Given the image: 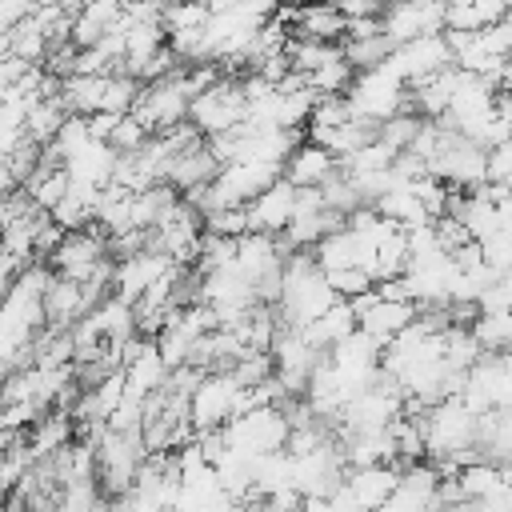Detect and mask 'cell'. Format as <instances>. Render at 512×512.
Returning a JSON list of instances; mask_svg holds the SVG:
<instances>
[{"instance_id":"obj_1","label":"cell","mask_w":512,"mask_h":512,"mask_svg":"<svg viewBox=\"0 0 512 512\" xmlns=\"http://www.w3.org/2000/svg\"><path fill=\"white\" fill-rule=\"evenodd\" d=\"M148 440H144V428H104L100 444H96V464H100V484L108 492V508L132 492L144 460H148Z\"/></svg>"},{"instance_id":"obj_2","label":"cell","mask_w":512,"mask_h":512,"mask_svg":"<svg viewBox=\"0 0 512 512\" xmlns=\"http://www.w3.org/2000/svg\"><path fill=\"white\" fill-rule=\"evenodd\" d=\"M224 432H228V444H232V448H240V452H248V456H264V452L288 448L292 424H288L284 408L260 404V408H248V412L232 416V420L224 424Z\"/></svg>"},{"instance_id":"obj_3","label":"cell","mask_w":512,"mask_h":512,"mask_svg":"<svg viewBox=\"0 0 512 512\" xmlns=\"http://www.w3.org/2000/svg\"><path fill=\"white\" fill-rule=\"evenodd\" d=\"M184 68H188V64H184ZM184 68L140 88V100H136L132 112L144 120L148 132H164V128H172V124L188 120V112H192V88H188Z\"/></svg>"},{"instance_id":"obj_4","label":"cell","mask_w":512,"mask_h":512,"mask_svg":"<svg viewBox=\"0 0 512 512\" xmlns=\"http://www.w3.org/2000/svg\"><path fill=\"white\" fill-rule=\"evenodd\" d=\"M244 116H248L244 84H240V76H228V72H224L212 88H204L200 96H192V112H188V120H192L204 136L228 132V128H236Z\"/></svg>"},{"instance_id":"obj_5","label":"cell","mask_w":512,"mask_h":512,"mask_svg":"<svg viewBox=\"0 0 512 512\" xmlns=\"http://www.w3.org/2000/svg\"><path fill=\"white\" fill-rule=\"evenodd\" d=\"M348 100H352V112L360 116H372V120H388L392 112H400L408 104V84L388 68H368V72H356L352 88H348Z\"/></svg>"},{"instance_id":"obj_6","label":"cell","mask_w":512,"mask_h":512,"mask_svg":"<svg viewBox=\"0 0 512 512\" xmlns=\"http://www.w3.org/2000/svg\"><path fill=\"white\" fill-rule=\"evenodd\" d=\"M384 64H388L404 84H416V80H428V76L452 68L456 56H452L448 32H428V36H416V40L396 44V52H392Z\"/></svg>"},{"instance_id":"obj_7","label":"cell","mask_w":512,"mask_h":512,"mask_svg":"<svg viewBox=\"0 0 512 512\" xmlns=\"http://www.w3.org/2000/svg\"><path fill=\"white\" fill-rule=\"evenodd\" d=\"M104 256H112V252H108V232L92 220L88 228H68L64 240H60V248L48 256V264H52L60 276L88 280V276L100 268Z\"/></svg>"},{"instance_id":"obj_8","label":"cell","mask_w":512,"mask_h":512,"mask_svg":"<svg viewBox=\"0 0 512 512\" xmlns=\"http://www.w3.org/2000/svg\"><path fill=\"white\" fill-rule=\"evenodd\" d=\"M240 380L228 372H204L196 392H192V424L196 432L204 428H224L232 416H236V404H240Z\"/></svg>"},{"instance_id":"obj_9","label":"cell","mask_w":512,"mask_h":512,"mask_svg":"<svg viewBox=\"0 0 512 512\" xmlns=\"http://www.w3.org/2000/svg\"><path fill=\"white\" fill-rule=\"evenodd\" d=\"M380 20L396 44L428 32H448V0H396L380 12Z\"/></svg>"},{"instance_id":"obj_10","label":"cell","mask_w":512,"mask_h":512,"mask_svg":"<svg viewBox=\"0 0 512 512\" xmlns=\"http://www.w3.org/2000/svg\"><path fill=\"white\" fill-rule=\"evenodd\" d=\"M280 16L300 40H344L348 36V16L336 8V0H308V4H288V8L280 4Z\"/></svg>"},{"instance_id":"obj_11","label":"cell","mask_w":512,"mask_h":512,"mask_svg":"<svg viewBox=\"0 0 512 512\" xmlns=\"http://www.w3.org/2000/svg\"><path fill=\"white\" fill-rule=\"evenodd\" d=\"M296 192H300V188H296L288 176H280V180H272L264 192H256V196L244 204L252 228H260V232H284L288 220H292V212H296Z\"/></svg>"},{"instance_id":"obj_12","label":"cell","mask_w":512,"mask_h":512,"mask_svg":"<svg viewBox=\"0 0 512 512\" xmlns=\"http://www.w3.org/2000/svg\"><path fill=\"white\" fill-rule=\"evenodd\" d=\"M220 168H224V164H220V156L212 152V144H208V136H204V140H196V144H188V148H180V152L172 156L164 180H168L172 188H180V192H192V188L216 180Z\"/></svg>"},{"instance_id":"obj_13","label":"cell","mask_w":512,"mask_h":512,"mask_svg":"<svg viewBox=\"0 0 512 512\" xmlns=\"http://www.w3.org/2000/svg\"><path fill=\"white\" fill-rule=\"evenodd\" d=\"M336 168H340V156H336L332 148L316 144V140H300V144L288 152V160H284V176H288L296 188H320Z\"/></svg>"},{"instance_id":"obj_14","label":"cell","mask_w":512,"mask_h":512,"mask_svg":"<svg viewBox=\"0 0 512 512\" xmlns=\"http://www.w3.org/2000/svg\"><path fill=\"white\" fill-rule=\"evenodd\" d=\"M344 484L352 488L360 508H384V500L400 484V464H384V460L380 464H356V468H348Z\"/></svg>"},{"instance_id":"obj_15","label":"cell","mask_w":512,"mask_h":512,"mask_svg":"<svg viewBox=\"0 0 512 512\" xmlns=\"http://www.w3.org/2000/svg\"><path fill=\"white\" fill-rule=\"evenodd\" d=\"M284 176V164H276V160H252V156H244V160H232V164H224L220 168V180L232 188V196L240 200V204H248L256 192H264L272 180H280Z\"/></svg>"},{"instance_id":"obj_16","label":"cell","mask_w":512,"mask_h":512,"mask_svg":"<svg viewBox=\"0 0 512 512\" xmlns=\"http://www.w3.org/2000/svg\"><path fill=\"white\" fill-rule=\"evenodd\" d=\"M84 312H92V308H88V296H84V284L56 272V280H52L48 292H44V320H48L52 328H72Z\"/></svg>"},{"instance_id":"obj_17","label":"cell","mask_w":512,"mask_h":512,"mask_svg":"<svg viewBox=\"0 0 512 512\" xmlns=\"http://www.w3.org/2000/svg\"><path fill=\"white\" fill-rule=\"evenodd\" d=\"M416 312H420L416 300H388V296H380V304H372V308L360 316V328H364L372 340H380V348H384L396 332H404V328L416 320Z\"/></svg>"},{"instance_id":"obj_18","label":"cell","mask_w":512,"mask_h":512,"mask_svg":"<svg viewBox=\"0 0 512 512\" xmlns=\"http://www.w3.org/2000/svg\"><path fill=\"white\" fill-rule=\"evenodd\" d=\"M108 76H112V72H72V76H64V84H60V100H64V108L76 112V116H92V112H100V108H104Z\"/></svg>"},{"instance_id":"obj_19","label":"cell","mask_w":512,"mask_h":512,"mask_svg":"<svg viewBox=\"0 0 512 512\" xmlns=\"http://www.w3.org/2000/svg\"><path fill=\"white\" fill-rule=\"evenodd\" d=\"M376 208H380V216H388V220H396V224H404V228H416V224H428V220H432V212H428L424 200L416 196V184H408V180L392 184V188L376 200Z\"/></svg>"},{"instance_id":"obj_20","label":"cell","mask_w":512,"mask_h":512,"mask_svg":"<svg viewBox=\"0 0 512 512\" xmlns=\"http://www.w3.org/2000/svg\"><path fill=\"white\" fill-rule=\"evenodd\" d=\"M360 328V316H356V308L340 296L320 320H312V324H304V332H308V340L316 344V348H332V344H340L344 336H352Z\"/></svg>"},{"instance_id":"obj_21","label":"cell","mask_w":512,"mask_h":512,"mask_svg":"<svg viewBox=\"0 0 512 512\" xmlns=\"http://www.w3.org/2000/svg\"><path fill=\"white\" fill-rule=\"evenodd\" d=\"M48 48H52V40H48V32L40 28L36 16H24L20 24L4 28V52H12V56H24V60H32V64H44Z\"/></svg>"},{"instance_id":"obj_22","label":"cell","mask_w":512,"mask_h":512,"mask_svg":"<svg viewBox=\"0 0 512 512\" xmlns=\"http://www.w3.org/2000/svg\"><path fill=\"white\" fill-rule=\"evenodd\" d=\"M392 52H396V40L388 32H376V36H344V56H348V64L356 72L380 68Z\"/></svg>"},{"instance_id":"obj_23","label":"cell","mask_w":512,"mask_h":512,"mask_svg":"<svg viewBox=\"0 0 512 512\" xmlns=\"http://www.w3.org/2000/svg\"><path fill=\"white\" fill-rule=\"evenodd\" d=\"M68 116H72V112L64 108L60 96H44V100H36L32 112H28V136H32L36 144H52V140L60 136V128H64Z\"/></svg>"},{"instance_id":"obj_24","label":"cell","mask_w":512,"mask_h":512,"mask_svg":"<svg viewBox=\"0 0 512 512\" xmlns=\"http://www.w3.org/2000/svg\"><path fill=\"white\" fill-rule=\"evenodd\" d=\"M472 336L480 340L484 352H512V308L480 312L472 324Z\"/></svg>"},{"instance_id":"obj_25","label":"cell","mask_w":512,"mask_h":512,"mask_svg":"<svg viewBox=\"0 0 512 512\" xmlns=\"http://www.w3.org/2000/svg\"><path fill=\"white\" fill-rule=\"evenodd\" d=\"M420 128H424V116H420L416 108H400V112H392V116L380 124V140L400 152V148H412V140H416Z\"/></svg>"},{"instance_id":"obj_26","label":"cell","mask_w":512,"mask_h":512,"mask_svg":"<svg viewBox=\"0 0 512 512\" xmlns=\"http://www.w3.org/2000/svg\"><path fill=\"white\" fill-rule=\"evenodd\" d=\"M308 80H312V88H316V92H348V88H352V80H356V68H352V64H348V56L340 52L336 60H328L324 68H316Z\"/></svg>"},{"instance_id":"obj_27","label":"cell","mask_w":512,"mask_h":512,"mask_svg":"<svg viewBox=\"0 0 512 512\" xmlns=\"http://www.w3.org/2000/svg\"><path fill=\"white\" fill-rule=\"evenodd\" d=\"M276 372V356L272 352H244L236 364H232V376L244 384V388H256V384H264L268 376Z\"/></svg>"},{"instance_id":"obj_28","label":"cell","mask_w":512,"mask_h":512,"mask_svg":"<svg viewBox=\"0 0 512 512\" xmlns=\"http://www.w3.org/2000/svg\"><path fill=\"white\" fill-rule=\"evenodd\" d=\"M148 136H152V132L144 128V120H140L136 112H124V116L116 120V128H112V136H108V140H112V148H116V152H132V148H140Z\"/></svg>"},{"instance_id":"obj_29","label":"cell","mask_w":512,"mask_h":512,"mask_svg":"<svg viewBox=\"0 0 512 512\" xmlns=\"http://www.w3.org/2000/svg\"><path fill=\"white\" fill-rule=\"evenodd\" d=\"M328 280H332V288H336L344 300L376 284V280H372V272H368V268H360V264H348V268H328Z\"/></svg>"},{"instance_id":"obj_30","label":"cell","mask_w":512,"mask_h":512,"mask_svg":"<svg viewBox=\"0 0 512 512\" xmlns=\"http://www.w3.org/2000/svg\"><path fill=\"white\" fill-rule=\"evenodd\" d=\"M480 36H484V48H488L496 60H508V56H512V8H508L500 20H492L488 28H480Z\"/></svg>"},{"instance_id":"obj_31","label":"cell","mask_w":512,"mask_h":512,"mask_svg":"<svg viewBox=\"0 0 512 512\" xmlns=\"http://www.w3.org/2000/svg\"><path fill=\"white\" fill-rule=\"evenodd\" d=\"M488 180H496V184H512V136L488 148Z\"/></svg>"},{"instance_id":"obj_32","label":"cell","mask_w":512,"mask_h":512,"mask_svg":"<svg viewBox=\"0 0 512 512\" xmlns=\"http://www.w3.org/2000/svg\"><path fill=\"white\" fill-rule=\"evenodd\" d=\"M32 12H36V0H0V24H4V28L20 24V20L32 16Z\"/></svg>"},{"instance_id":"obj_33","label":"cell","mask_w":512,"mask_h":512,"mask_svg":"<svg viewBox=\"0 0 512 512\" xmlns=\"http://www.w3.org/2000/svg\"><path fill=\"white\" fill-rule=\"evenodd\" d=\"M28 72H32V60L4 52V64H0V76H4V84H16V80H24Z\"/></svg>"},{"instance_id":"obj_34","label":"cell","mask_w":512,"mask_h":512,"mask_svg":"<svg viewBox=\"0 0 512 512\" xmlns=\"http://www.w3.org/2000/svg\"><path fill=\"white\" fill-rule=\"evenodd\" d=\"M288 4H308V0H288Z\"/></svg>"}]
</instances>
